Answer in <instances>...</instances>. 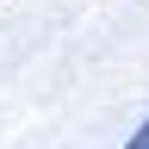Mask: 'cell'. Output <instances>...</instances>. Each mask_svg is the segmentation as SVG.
<instances>
[{
  "mask_svg": "<svg viewBox=\"0 0 149 149\" xmlns=\"http://www.w3.org/2000/svg\"><path fill=\"white\" fill-rule=\"evenodd\" d=\"M124 149H149V118H143V124H137V130L124 137Z\"/></svg>",
  "mask_w": 149,
  "mask_h": 149,
  "instance_id": "cell-1",
  "label": "cell"
}]
</instances>
